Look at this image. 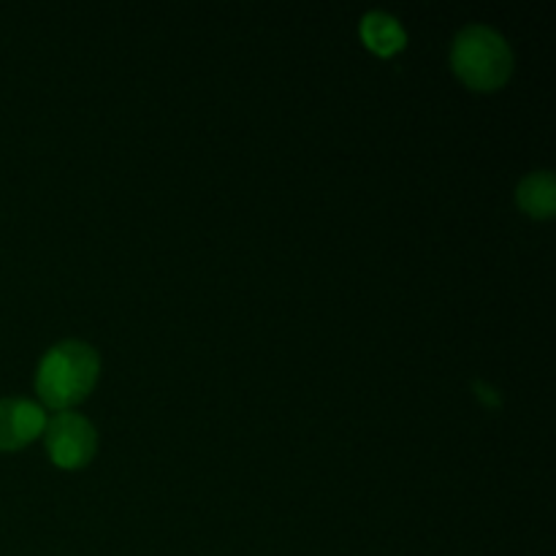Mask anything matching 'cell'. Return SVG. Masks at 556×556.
<instances>
[{
  "instance_id": "obj_1",
  "label": "cell",
  "mask_w": 556,
  "mask_h": 556,
  "mask_svg": "<svg viewBox=\"0 0 556 556\" xmlns=\"http://www.w3.org/2000/svg\"><path fill=\"white\" fill-rule=\"evenodd\" d=\"M98 375H101V358L87 342H60L38 367V396L52 410H71L96 389Z\"/></svg>"
},
{
  "instance_id": "obj_2",
  "label": "cell",
  "mask_w": 556,
  "mask_h": 556,
  "mask_svg": "<svg viewBox=\"0 0 556 556\" xmlns=\"http://www.w3.org/2000/svg\"><path fill=\"white\" fill-rule=\"evenodd\" d=\"M456 76L472 90H500L514 74V52L497 30L470 25L459 33L451 52Z\"/></svg>"
},
{
  "instance_id": "obj_3",
  "label": "cell",
  "mask_w": 556,
  "mask_h": 556,
  "mask_svg": "<svg viewBox=\"0 0 556 556\" xmlns=\"http://www.w3.org/2000/svg\"><path fill=\"white\" fill-rule=\"evenodd\" d=\"M43 438H47V451L52 462L65 470L85 467L98 448L96 427L85 416L71 410L54 413L52 418H47Z\"/></svg>"
},
{
  "instance_id": "obj_4",
  "label": "cell",
  "mask_w": 556,
  "mask_h": 556,
  "mask_svg": "<svg viewBox=\"0 0 556 556\" xmlns=\"http://www.w3.org/2000/svg\"><path fill=\"white\" fill-rule=\"evenodd\" d=\"M47 416L30 400H0V451L25 448L43 434Z\"/></svg>"
},
{
  "instance_id": "obj_5",
  "label": "cell",
  "mask_w": 556,
  "mask_h": 556,
  "mask_svg": "<svg viewBox=\"0 0 556 556\" xmlns=\"http://www.w3.org/2000/svg\"><path fill=\"white\" fill-rule=\"evenodd\" d=\"M362 38L367 41V47L378 54H394L405 47L407 36L400 27V22L394 16L383 14V11H372V14L364 16L362 22Z\"/></svg>"
},
{
  "instance_id": "obj_6",
  "label": "cell",
  "mask_w": 556,
  "mask_h": 556,
  "mask_svg": "<svg viewBox=\"0 0 556 556\" xmlns=\"http://www.w3.org/2000/svg\"><path fill=\"white\" fill-rule=\"evenodd\" d=\"M519 206L527 215L541 217V220L552 217L556 210V185L552 174H530V177L519 185Z\"/></svg>"
}]
</instances>
